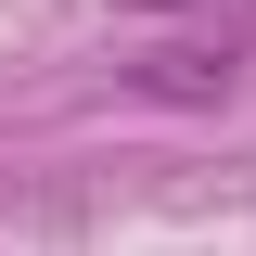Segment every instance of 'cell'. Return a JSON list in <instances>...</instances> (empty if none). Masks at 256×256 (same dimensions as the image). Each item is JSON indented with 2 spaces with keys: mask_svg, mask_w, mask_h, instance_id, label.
Wrapping results in <instances>:
<instances>
[{
  "mask_svg": "<svg viewBox=\"0 0 256 256\" xmlns=\"http://www.w3.org/2000/svg\"><path fill=\"white\" fill-rule=\"evenodd\" d=\"M141 90H154V102H218V90H230V52H154Z\"/></svg>",
  "mask_w": 256,
  "mask_h": 256,
  "instance_id": "cell-1",
  "label": "cell"
},
{
  "mask_svg": "<svg viewBox=\"0 0 256 256\" xmlns=\"http://www.w3.org/2000/svg\"><path fill=\"white\" fill-rule=\"evenodd\" d=\"M128 13H192V0H128Z\"/></svg>",
  "mask_w": 256,
  "mask_h": 256,
  "instance_id": "cell-2",
  "label": "cell"
}]
</instances>
